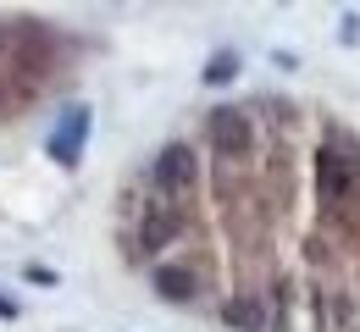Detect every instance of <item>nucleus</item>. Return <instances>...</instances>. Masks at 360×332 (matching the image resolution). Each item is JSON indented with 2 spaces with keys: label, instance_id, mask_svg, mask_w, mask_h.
<instances>
[{
  "label": "nucleus",
  "instance_id": "obj_2",
  "mask_svg": "<svg viewBox=\"0 0 360 332\" xmlns=\"http://www.w3.org/2000/svg\"><path fill=\"white\" fill-rule=\"evenodd\" d=\"M84 144H89V105H67L61 128L50 133V155H56L61 166H78V161H84Z\"/></svg>",
  "mask_w": 360,
  "mask_h": 332
},
{
  "label": "nucleus",
  "instance_id": "obj_9",
  "mask_svg": "<svg viewBox=\"0 0 360 332\" xmlns=\"http://www.w3.org/2000/svg\"><path fill=\"white\" fill-rule=\"evenodd\" d=\"M22 277H28V283H34V288H56V272H50V266H28Z\"/></svg>",
  "mask_w": 360,
  "mask_h": 332
},
{
  "label": "nucleus",
  "instance_id": "obj_7",
  "mask_svg": "<svg viewBox=\"0 0 360 332\" xmlns=\"http://www.w3.org/2000/svg\"><path fill=\"white\" fill-rule=\"evenodd\" d=\"M178 211L172 205H161V211H150L144 216V227H139V238H144V249H161V244H172V233H178Z\"/></svg>",
  "mask_w": 360,
  "mask_h": 332
},
{
  "label": "nucleus",
  "instance_id": "obj_1",
  "mask_svg": "<svg viewBox=\"0 0 360 332\" xmlns=\"http://www.w3.org/2000/svg\"><path fill=\"white\" fill-rule=\"evenodd\" d=\"M150 178H155V189H161V194H188V189H194V178H200V161H194L188 144H167V150L155 155Z\"/></svg>",
  "mask_w": 360,
  "mask_h": 332
},
{
  "label": "nucleus",
  "instance_id": "obj_3",
  "mask_svg": "<svg viewBox=\"0 0 360 332\" xmlns=\"http://www.w3.org/2000/svg\"><path fill=\"white\" fill-rule=\"evenodd\" d=\"M205 133H211V150H222V155H244L250 139H255L250 117H244V111H233V105H217V111H211Z\"/></svg>",
  "mask_w": 360,
  "mask_h": 332
},
{
  "label": "nucleus",
  "instance_id": "obj_11",
  "mask_svg": "<svg viewBox=\"0 0 360 332\" xmlns=\"http://www.w3.org/2000/svg\"><path fill=\"white\" fill-rule=\"evenodd\" d=\"M0 50H6V28H0Z\"/></svg>",
  "mask_w": 360,
  "mask_h": 332
},
{
  "label": "nucleus",
  "instance_id": "obj_4",
  "mask_svg": "<svg viewBox=\"0 0 360 332\" xmlns=\"http://www.w3.org/2000/svg\"><path fill=\"white\" fill-rule=\"evenodd\" d=\"M155 293L172 299V305H188V299L200 293V283H194L188 266H155Z\"/></svg>",
  "mask_w": 360,
  "mask_h": 332
},
{
  "label": "nucleus",
  "instance_id": "obj_8",
  "mask_svg": "<svg viewBox=\"0 0 360 332\" xmlns=\"http://www.w3.org/2000/svg\"><path fill=\"white\" fill-rule=\"evenodd\" d=\"M233 72H238V61H233V55H217V61L205 67V84H227Z\"/></svg>",
  "mask_w": 360,
  "mask_h": 332
},
{
  "label": "nucleus",
  "instance_id": "obj_10",
  "mask_svg": "<svg viewBox=\"0 0 360 332\" xmlns=\"http://www.w3.org/2000/svg\"><path fill=\"white\" fill-rule=\"evenodd\" d=\"M0 316H17V305H11V299H0Z\"/></svg>",
  "mask_w": 360,
  "mask_h": 332
},
{
  "label": "nucleus",
  "instance_id": "obj_5",
  "mask_svg": "<svg viewBox=\"0 0 360 332\" xmlns=\"http://www.w3.org/2000/svg\"><path fill=\"white\" fill-rule=\"evenodd\" d=\"M222 321L233 332H266V305H261V299H227Z\"/></svg>",
  "mask_w": 360,
  "mask_h": 332
},
{
  "label": "nucleus",
  "instance_id": "obj_6",
  "mask_svg": "<svg viewBox=\"0 0 360 332\" xmlns=\"http://www.w3.org/2000/svg\"><path fill=\"white\" fill-rule=\"evenodd\" d=\"M316 178H321V189H327V194H349V189H355V172L344 166L338 150H321V155H316Z\"/></svg>",
  "mask_w": 360,
  "mask_h": 332
}]
</instances>
